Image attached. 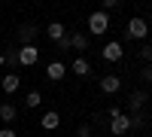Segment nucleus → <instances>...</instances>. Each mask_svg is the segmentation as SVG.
<instances>
[{
  "mask_svg": "<svg viewBox=\"0 0 152 137\" xmlns=\"http://www.w3.org/2000/svg\"><path fill=\"white\" fill-rule=\"evenodd\" d=\"M107 28H110V15L104 9H97V12H91V15H88V31L91 34H107Z\"/></svg>",
  "mask_w": 152,
  "mask_h": 137,
  "instance_id": "obj_1",
  "label": "nucleus"
},
{
  "mask_svg": "<svg viewBox=\"0 0 152 137\" xmlns=\"http://www.w3.org/2000/svg\"><path fill=\"white\" fill-rule=\"evenodd\" d=\"M146 34H149V24H146V18L134 15V18L128 21V37H134V40H146Z\"/></svg>",
  "mask_w": 152,
  "mask_h": 137,
  "instance_id": "obj_2",
  "label": "nucleus"
},
{
  "mask_svg": "<svg viewBox=\"0 0 152 137\" xmlns=\"http://www.w3.org/2000/svg\"><path fill=\"white\" fill-rule=\"evenodd\" d=\"M15 55H18V64H24V67H34L37 61H40V49H37V46H21Z\"/></svg>",
  "mask_w": 152,
  "mask_h": 137,
  "instance_id": "obj_3",
  "label": "nucleus"
},
{
  "mask_svg": "<svg viewBox=\"0 0 152 137\" xmlns=\"http://www.w3.org/2000/svg\"><path fill=\"white\" fill-rule=\"evenodd\" d=\"M128 131H131V119L125 116V113L110 122V134H113V137H122V134H128Z\"/></svg>",
  "mask_w": 152,
  "mask_h": 137,
  "instance_id": "obj_4",
  "label": "nucleus"
},
{
  "mask_svg": "<svg viewBox=\"0 0 152 137\" xmlns=\"http://www.w3.org/2000/svg\"><path fill=\"white\" fill-rule=\"evenodd\" d=\"M100 89H104L107 95H116V92L122 89V79L116 76V73H110V76H104V79H100Z\"/></svg>",
  "mask_w": 152,
  "mask_h": 137,
  "instance_id": "obj_5",
  "label": "nucleus"
},
{
  "mask_svg": "<svg viewBox=\"0 0 152 137\" xmlns=\"http://www.w3.org/2000/svg\"><path fill=\"white\" fill-rule=\"evenodd\" d=\"M122 55H125L122 43H107V46H104V58H107V61H122Z\"/></svg>",
  "mask_w": 152,
  "mask_h": 137,
  "instance_id": "obj_6",
  "label": "nucleus"
},
{
  "mask_svg": "<svg viewBox=\"0 0 152 137\" xmlns=\"http://www.w3.org/2000/svg\"><path fill=\"white\" fill-rule=\"evenodd\" d=\"M64 73H67V67L61 64V61H52V64L46 67V76L52 79V82H58V79H64Z\"/></svg>",
  "mask_w": 152,
  "mask_h": 137,
  "instance_id": "obj_7",
  "label": "nucleus"
},
{
  "mask_svg": "<svg viewBox=\"0 0 152 137\" xmlns=\"http://www.w3.org/2000/svg\"><path fill=\"white\" fill-rule=\"evenodd\" d=\"M40 125H43L46 131H55V128L61 125V116L55 113V110H49V113H43V119H40Z\"/></svg>",
  "mask_w": 152,
  "mask_h": 137,
  "instance_id": "obj_8",
  "label": "nucleus"
},
{
  "mask_svg": "<svg viewBox=\"0 0 152 137\" xmlns=\"http://www.w3.org/2000/svg\"><path fill=\"white\" fill-rule=\"evenodd\" d=\"M64 37H67V31H64V24H61V21H52V24H49V40L61 43Z\"/></svg>",
  "mask_w": 152,
  "mask_h": 137,
  "instance_id": "obj_9",
  "label": "nucleus"
},
{
  "mask_svg": "<svg viewBox=\"0 0 152 137\" xmlns=\"http://www.w3.org/2000/svg\"><path fill=\"white\" fill-rule=\"evenodd\" d=\"M0 85H3V92H6V95H12V92L18 89V76H15V73H6V76H3V82H0Z\"/></svg>",
  "mask_w": 152,
  "mask_h": 137,
  "instance_id": "obj_10",
  "label": "nucleus"
},
{
  "mask_svg": "<svg viewBox=\"0 0 152 137\" xmlns=\"http://www.w3.org/2000/svg\"><path fill=\"white\" fill-rule=\"evenodd\" d=\"M18 37L24 40V46H34V37H37V28H31V24H21Z\"/></svg>",
  "mask_w": 152,
  "mask_h": 137,
  "instance_id": "obj_11",
  "label": "nucleus"
},
{
  "mask_svg": "<svg viewBox=\"0 0 152 137\" xmlns=\"http://www.w3.org/2000/svg\"><path fill=\"white\" fill-rule=\"evenodd\" d=\"M146 97H149L146 92H134L131 95V110H134V113H140V107L146 104Z\"/></svg>",
  "mask_w": 152,
  "mask_h": 137,
  "instance_id": "obj_12",
  "label": "nucleus"
},
{
  "mask_svg": "<svg viewBox=\"0 0 152 137\" xmlns=\"http://www.w3.org/2000/svg\"><path fill=\"white\" fill-rule=\"evenodd\" d=\"M88 70H91V67H88L85 58H76L73 61V73H76V76H88Z\"/></svg>",
  "mask_w": 152,
  "mask_h": 137,
  "instance_id": "obj_13",
  "label": "nucleus"
},
{
  "mask_svg": "<svg viewBox=\"0 0 152 137\" xmlns=\"http://www.w3.org/2000/svg\"><path fill=\"white\" fill-rule=\"evenodd\" d=\"M0 119L12 122V119H15V107H12V104H0Z\"/></svg>",
  "mask_w": 152,
  "mask_h": 137,
  "instance_id": "obj_14",
  "label": "nucleus"
},
{
  "mask_svg": "<svg viewBox=\"0 0 152 137\" xmlns=\"http://www.w3.org/2000/svg\"><path fill=\"white\" fill-rule=\"evenodd\" d=\"M70 46L85 49V46H88V37H85V34H70Z\"/></svg>",
  "mask_w": 152,
  "mask_h": 137,
  "instance_id": "obj_15",
  "label": "nucleus"
},
{
  "mask_svg": "<svg viewBox=\"0 0 152 137\" xmlns=\"http://www.w3.org/2000/svg\"><path fill=\"white\" fill-rule=\"evenodd\" d=\"M24 104H28V107H40V104H43V95H40V92H31L28 97H24Z\"/></svg>",
  "mask_w": 152,
  "mask_h": 137,
  "instance_id": "obj_16",
  "label": "nucleus"
},
{
  "mask_svg": "<svg viewBox=\"0 0 152 137\" xmlns=\"http://www.w3.org/2000/svg\"><path fill=\"white\" fill-rule=\"evenodd\" d=\"M131 119V128H146V116L143 113H134V116H128Z\"/></svg>",
  "mask_w": 152,
  "mask_h": 137,
  "instance_id": "obj_17",
  "label": "nucleus"
},
{
  "mask_svg": "<svg viewBox=\"0 0 152 137\" xmlns=\"http://www.w3.org/2000/svg\"><path fill=\"white\" fill-rule=\"evenodd\" d=\"M140 58L146 61V64H152V43H146V46L140 49Z\"/></svg>",
  "mask_w": 152,
  "mask_h": 137,
  "instance_id": "obj_18",
  "label": "nucleus"
},
{
  "mask_svg": "<svg viewBox=\"0 0 152 137\" xmlns=\"http://www.w3.org/2000/svg\"><path fill=\"white\" fill-rule=\"evenodd\" d=\"M79 137H94L91 134V125H79Z\"/></svg>",
  "mask_w": 152,
  "mask_h": 137,
  "instance_id": "obj_19",
  "label": "nucleus"
},
{
  "mask_svg": "<svg viewBox=\"0 0 152 137\" xmlns=\"http://www.w3.org/2000/svg\"><path fill=\"white\" fill-rule=\"evenodd\" d=\"M143 79H146V82H152V64H146V67H143Z\"/></svg>",
  "mask_w": 152,
  "mask_h": 137,
  "instance_id": "obj_20",
  "label": "nucleus"
},
{
  "mask_svg": "<svg viewBox=\"0 0 152 137\" xmlns=\"http://www.w3.org/2000/svg\"><path fill=\"white\" fill-rule=\"evenodd\" d=\"M0 137H15V131L12 128H0Z\"/></svg>",
  "mask_w": 152,
  "mask_h": 137,
  "instance_id": "obj_21",
  "label": "nucleus"
},
{
  "mask_svg": "<svg viewBox=\"0 0 152 137\" xmlns=\"http://www.w3.org/2000/svg\"><path fill=\"white\" fill-rule=\"evenodd\" d=\"M0 64H3V52H0Z\"/></svg>",
  "mask_w": 152,
  "mask_h": 137,
  "instance_id": "obj_22",
  "label": "nucleus"
}]
</instances>
